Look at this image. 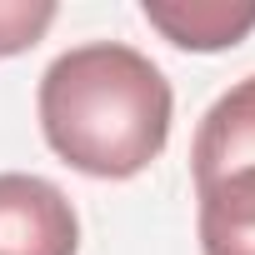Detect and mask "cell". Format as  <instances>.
<instances>
[{
	"mask_svg": "<svg viewBox=\"0 0 255 255\" xmlns=\"http://www.w3.org/2000/svg\"><path fill=\"white\" fill-rule=\"evenodd\" d=\"M45 145L90 180H130L160 160L175 95L165 70L125 40H90L55 55L35 90Z\"/></svg>",
	"mask_w": 255,
	"mask_h": 255,
	"instance_id": "cell-1",
	"label": "cell"
},
{
	"mask_svg": "<svg viewBox=\"0 0 255 255\" xmlns=\"http://www.w3.org/2000/svg\"><path fill=\"white\" fill-rule=\"evenodd\" d=\"M80 215L70 195L30 170H0V255H75Z\"/></svg>",
	"mask_w": 255,
	"mask_h": 255,
	"instance_id": "cell-2",
	"label": "cell"
},
{
	"mask_svg": "<svg viewBox=\"0 0 255 255\" xmlns=\"http://www.w3.org/2000/svg\"><path fill=\"white\" fill-rule=\"evenodd\" d=\"M255 165V75L235 80L205 115H200V130L190 145V175L195 185L245 170Z\"/></svg>",
	"mask_w": 255,
	"mask_h": 255,
	"instance_id": "cell-3",
	"label": "cell"
},
{
	"mask_svg": "<svg viewBox=\"0 0 255 255\" xmlns=\"http://www.w3.org/2000/svg\"><path fill=\"white\" fill-rule=\"evenodd\" d=\"M140 15L180 50H230L255 30V0H145Z\"/></svg>",
	"mask_w": 255,
	"mask_h": 255,
	"instance_id": "cell-4",
	"label": "cell"
},
{
	"mask_svg": "<svg viewBox=\"0 0 255 255\" xmlns=\"http://www.w3.org/2000/svg\"><path fill=\"white\" fill-rule=\"evenodd\" d=\"M200 255H255V165L195 185Z\"/></svg>",
	"mask_w": 255,
	"mask_h": 255,
	"instance_id": "cell-5",
	"label": "cell"
},
{
	"mask_svg": "<svg viewBox=\"0 0 255 255\" xmlns=\"http://www.w3.org/2000/svg\"><path fill=\"white\" fill-rule=\"evenodd\" d=\"M55 0H0V60L25 55L40 45V35L55 25Z\"/></svg>",
	"mask_w": 255,
	"mask_h": 255,
	"instance_id": "cell-6",
	"label": "cell"
}]
</instances>
